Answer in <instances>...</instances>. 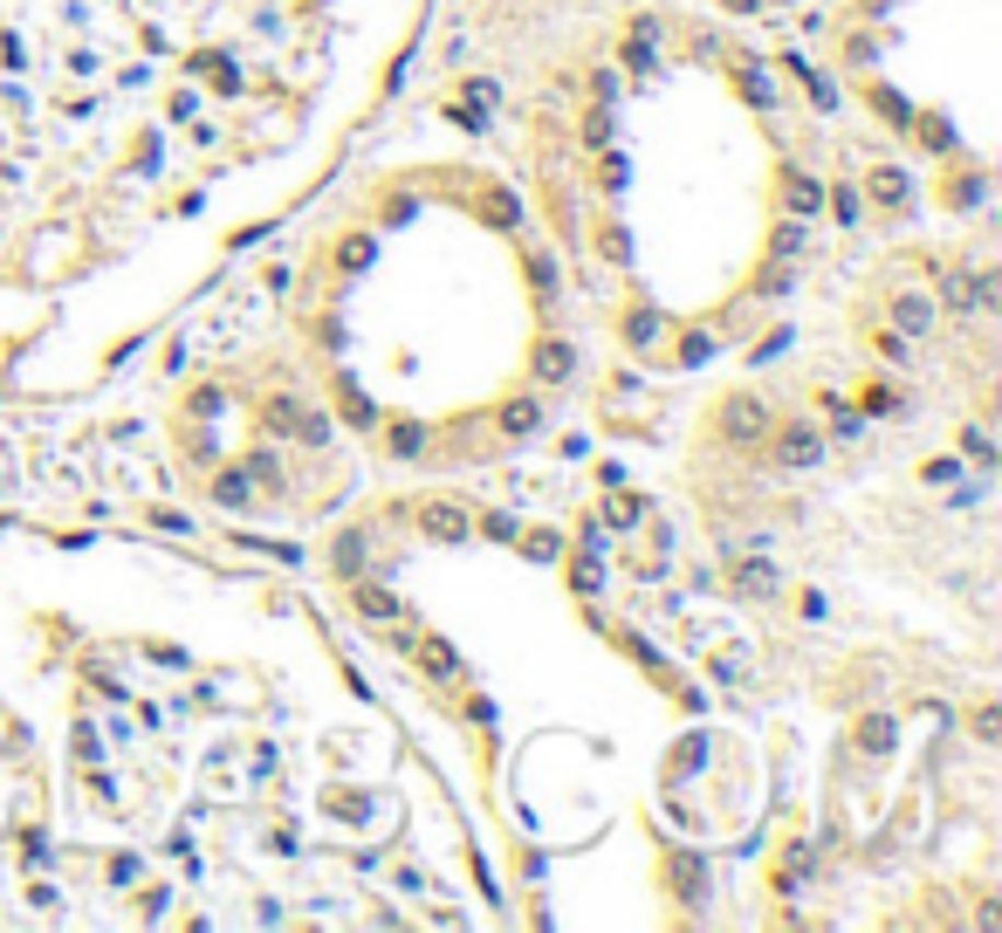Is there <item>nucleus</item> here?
<instances>
[{"instance_id": "1", "label": "nucleus", "mask_w": 1002, "mask_h": 933, "mask_svg": "<svg viewBox=\"0 0 1002 933\" xmlns=\"http://www.w3.org/2000/svg\"><path fill=\"white\" fill-rule=\"evenodd\" d=\"M344 0H0V247L138 241L350 69Z\"/></svg>"}]
</instances>
